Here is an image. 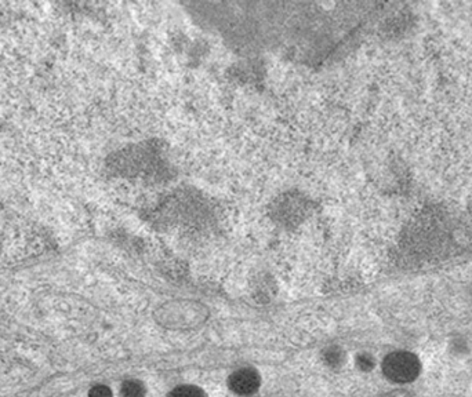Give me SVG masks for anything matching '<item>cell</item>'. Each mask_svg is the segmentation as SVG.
<instances>
[{
    "label": "cell",
    "mask_w": 472,
    "mask_h": 397,
    "mask_svg": "<svg viewBox=\"0 0 472 397\" xmlns=\"http://www.w3.org/2000/svg\"><path fill=\"white\" fill-rule=\"evenodd\" d=\"M146 393L145 385L137 379H129L122 385L123 397H144Z\"/></svg>",
    "instance_id": "3"
},
{
    "label": "cell",
    "mask_w": 472,
    "mask_h": 397,
    "mask_svg": "<svg viewBox=\"0 0 472 397\" xmlns=\"http://www.w3.org/2000/svg\"><path fill=\"white\" fill-rule=\"evenodd\" d=\"M471 290H472V284H471Z\"/></svg>",
    "instance_id": "9"
},
{
    "label": "cell",
    "mask_w": 472,
    "mask_h": 397,
    "mask_svg": "<svg viewBox=\"0 0 472 397\" xmlns=\"http://www.w3.org/2000/svg\"><path fill=\"white\" fill-rule=\"evenodd\" d=\"M89 396L90 397H112V392L105 385H96L92 387Z\"/></svg>",
    "instance_id": "7"
},
{
    "label": "cell",
    "mask_w": 472,
    "mask_h": 397,
    "mask_svg": "<svg viewBox=\"0 0 472 397\" xmlns=\"http://www.w3.org/2000/svg\"><path fill=\"white\" fill-rule=\"evenodd\" d=\"M229 389L241 396H250L260 387V375L253 368H239L228 378Z\"/></svg>",
    "instance_id": "2"
},
{
    "label": "cell",
    "mask_w": 472,
    "mask_h": 397,
    "mask_svg": "<svg viewBox=\"0 0 472 397\" xmlns=\"http://www.w3.org/2000/svg\"><path fill=\"white\" fill-rule=\"evenodd\" d=\"M420 359L408 351L391 352L382 360V372L393 383H410L420 375Z\"/></svg>",
    "instance_id": "1"
},
{
    "label": "cell",
    "mask_w": 472,
    "mask_h": 397,
    "mask_svg": "<svg viewBox=\"0 0 472 397\" xmlns=\"http://www.w3.org/2000/svg\"><path fill=\"white\" fill-rule=\"evenodd\" d=\"M376 361L373 359V356H370L369 353H360L356 357V366L362 370V371H370L374 367Z\"/></svg>",
    "instance_id": "6"
},
{
    "label": "cell",
    "mask_w": 472,
    "mask_h": 397,
    "mask_svg": "<svg viewBox=\"0 0 472 397\" xmlns=\"http://www.w3.org/2000/svg\"><path fill=\"white\" fill-rule=\"evenodd\" d=\"M324 359H325V361L328 363V366H330V367H339V366H341V364L344 363L345 355H344V352H343L340 348H337V346H330V348H328V349L325 351Z\"/></svg>",
    "instance_id": "5"
},
{
    "label": "cell",
    "mask_w": 472,
    "mask_h": 397,
    "mask_svg": "<svg viewBox=\"0 0 472 397\" xmlns=\"http://www.w3.org/2000/svg\"><path fill=\"white\" fill-rule=\"evenodd\" d=\"M168 397H207L203 389L195 385H180L174 387Z\"/></svg>",
    "instance_id": "4"
},
{
    "label": "cell",
    "mask_w": 472,
    "mask_h": 397,
    "mask_svg": "<svg viewBox=\"0 0 472 397\" xmlns=\"http://www.w3.org/2000/svg\"><path fill=\"white\" fill-rule=\"evenodd\" d=\"M412 396V393L410 392H408V390H393V392H391V393H388V394H385L384 397H410Z\"/></svg>",
    "instance_id": "8"
}]
</instances>
